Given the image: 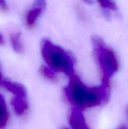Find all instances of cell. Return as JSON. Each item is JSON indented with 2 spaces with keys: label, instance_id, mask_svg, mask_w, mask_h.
<instances>
[{
  "label": "cell",
  "instance_id": "obj_6",
  "mask_svg": "<svg viewBox=\"0 0 128 129\" xmlns=\"http://www.w3.org/2000/svg\"><path fill=\"white\" fill-rule=\"evenodd\" d=\"M2 85L7 88L10 92L15 95V97L18 98H24L26 96V90L23 85L17 82H12L10 81H4L2 82Z\"/></svg>",
  "mask_w": 128,
  "mask_h": 129
},
{
  "label": "cell",
  "instance_id": "obj_14",
  "mask_svg": "<svg viewBox=\"0 0 128 129\" xmlns=\"http://www.w3.org/2000/svg\"><path fill=\"white\" fill-rule=\"evenodd\" d=\"M2 83V73H1V69H0V85Z\"/></svg>",
  "mask_w": 128,
  "mask_h": 129
},
{
  "label": "cell",
  "instance_id": "obj_16",
  "mask_svg": "<svg viewBox=\"0 0 128 129\" xmlns=\"http://www.w3.org/2000/svg\"><path fill=\"white\" fill-rule=\"evenodd\" d=\"M63 129H69V128H63Z\"/></svg>",
  "mask_w": 128,
  "mask_h": 129
},
{
  "label": "cell",
  "instance_id": "obj_10",
  "mask_svg": "<svg viewBox=\"0 0 128 129\" xmlns=\"http://www.w3.org/2000/svg\"><path fill=\"white\" fill-rule=\"evenodd\" d=\"M40 73L45 78H46L48 80H51V81H56L57 80V76H56L55 72L46 66H41V67Z\"/></svg>",
  "mask_w": 128,
  "mask_h": 129
},
{
  "label": "cell",
  "instance_id": "obj_3",
  "mask_svg": "<svg viewBox=\"0 0 128 129\" xmlns=\"http://www.w3.org/2000/svg\"><path fill=\"white\" fill-rule=\"evenodd\" d=\"M94 55L102 75V82L109 83L110 78L118 71V62L112 49L108 47L99 36L92 38Z\"/></svg>",
  "mask_w": 128,
  "mask_h": 129
},
{
  "label": "cell",
  "instance_id": "obj_7",
  "mask_svg": "<svg viewBox=\"0 0 128 129\" xmlns=\"http://www.w3.org/2000/svg\"><path fill=\"white\" fill-rule=\"evenodd\" d=\"M11 104L13 106V108H14L15 113L18 116L23 115L28 108L27 102L26 101V98H24L14 97L11 100Z\"/></svg>",
  "mask_w": 128,
  "mask_h": 129
},
{
  "label": "cell",
  "instance_id": "obj_2",
  "mask_svg": "<svg viewBox=\"0 0 128 129\" xmlns=\"http://www.w3.org/2000/svg\"><path fill=\"white\" fill-rule=\"evenodd\" d=\"M41 51L42 57L49 68L54 71L63 73L69 77L74 75L75 60L66 50L45 39L42 41Z\"/></svg>",
  "mask_w": 128,
  "mask_h": 129
},
{
  "label": "cell",
  "instance_id": "obj_12",
  "mask_svg": "<svg viewBox=\"0 0 128 129\" xmlns=\"http://www.w3.org/2000/svg\"><path fill=\"white\" fill-rule=\"evenodd\" d=\"M7 5L5 3V2L4 1H0V8L2 10V11H6L7 10Z\"/></svg>",
  "mask_w": 128,
  "mask_h": 129
},
{
  "label": "cell",
  "instance_id": "obj_5",
  "mask_svg": "<svg viewBox=\"0 0 128 129\" xmlns=\"http://www.w3.org/2000/svg\"><path fill=\"white\" fill-rule=\"evenodd\" d=\"M45 2H36L35 7L29 10L26 14V25L29 27H32L37 20V18L39 17V15L41 14L42 9L45 8Z\"/></svg>",
  "mask_w": 128,
  "mask_h": 129
},
{
  "label": "cell",
  "instance_id": "obj_11",
  "mask_svg": "<svg viewBox=\"0 0 128 129\" xmlns=\"http://www.w3.org/2000/svg\"><path fill=\"white\" fill-rule=\"evenodd\" d=\"M99 3L101 5V7L103 8L110 9V10H116L117 9V5L114 2H112V1H101V2H99Z\"/></svg>",
  "mask_w": 128,
  "mask_h": 129
},
{
  "label": "cell",
  "instance_id": "obj_8",
  "mask_svg": "<svg viewBox=\"0 0 128 129\" xmlns=\"http://www.w3.org/2000/svg\"><path fill=\"white\" fill-rule=\"evenodd\" d=\"M8 113L4 98L0 95V129L5 128L8 120Z\"/></svg>",
  "mask_w": 128,
  "mask_h": 129
},
{
  "label": "cell",
  "instance_id": "obj_15",
  "mask_svg": "<svg viewBox=\"0 0 128 129\" xmlns=\"http://www.w3.org/2000/svg\"><path fill=\"white\" fill-rule=\"evenodd\" d=\"M119 129H127L125 127H121V128H120Z\"/></svg>",
  "mask_w": 128,
  "mask_h": 129
},
{
  "label": "cell",
  "instance_id": "obj_1",
  "mask_svg": "<svg viewBox=\"0 0 128 129\" xmlns=\"http://www.w3.org/2000/svg\"><path fill=\"white\" fill-rule=\"evenodd\" d=\"M69 85L64 88L65 95L75 107L80 110L99 106L108 102L110 96L109 83L97 87H88L76 75L69 77Z\"/></svg>",
  "mask_w": 128,
  "mask_h": 129
},
{
  "label": "cell",
  "instance_id": "obj_13",
  "mask_svg": "<svg viewBox=\"0 0 128 129\" xmlns=\"http://www.w3.org/2000/svg\"><path fill=\"white\" fill-rule=\"evenodd\" d=\"M4 43V39L3 36H2V34L0 33V45H2Z\"/></svg>",
  "mask_w": 128,
  "mask_h": 129
},
{
  "label": "cell",
  "instance_id": "obj_9",
  "mask_svg": "<svg viewBox=\"0 0 128 129\" xmlns=\"http://www.w3.org/2000/svg\"><path fill=\"white\" fill-rule=\"evenodd\" d=\"M10 40L14 50L17 53H22L24 50L23 43L20 39V33H14L10 35Z\"/></svg>",
  "mask_w": 128,
  "mask_h": 129
},
{
  "label": "cell",
  "instance_id": "obj_4",
  "mask_svg": "<svg viewBox=\"0 0 128 129\" xmlns=\"http://www.w3.org/2000/svg\"><path fill=\"white\" fill-rule=\"evenodd\" d=\"M69 122L72 129H90L88 126L81 110L74 107L69 115Z\"/></svg>",
  "mask_w": 128,
  "mask_h": 129
}]
</instances>
